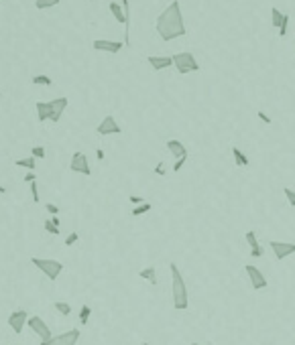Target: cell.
Listing matches in <instances>:
<instances>
[{
    "instance_id": "6da1fadb",
    "label": "cell",
    "mask_w": 295,
    "mask_h": 345,
    "mask_svg": "<svg viewBox=\"0 0 295 345\" xmlns=\"http://www.w3.org/2000/svg\"><path fill=\"white\" fill-rule=\"evenodd\" d=\"M157 33H159V37H161L165 43L184 37V34L187 33L179 0H173V2L157 17Z\"/></svg>"
},
{
    "instance_id": "7a4b0ae2",
    "label": "cell",
    "mask_w": 295,
    "mask_h": 345,
    "mask_svg": "<svg viewBox=\"0 0 295 345\" xmlns=\"http://www.w3.org/2000/svg\"><path fill=\"white\" fill-rule=\"evenodd\" d=\"M67 106H70V100L67 98H55L51 102H37V106H35L37 108V120L57 124Z\"/></svg>"
},
{
    "instance_id": "3957f363",
    "label": "cell",
    "mask_w": 295,
    "mask_h": 345,
    "mask_svg": "<svg viewBox=\"0 0 295 345\" xmlns=\"http://www.w3.org/2000/svg\"><path fill=\"white\" fill-rule=\"evenodd\" d=\"M169 270H171V293H173V307L177 310H185L189 307V294H187V284L181 276L177 264L171 262L169 264Z\"/></svg>"
},
{
    "instance_id": "277c9868",
    "label": "cell",
    "mask_w": 295,
    "mask_h": 345,
    "mask_svg": "<svg viewBox=\"0 0 295 345\" xmlns=\"http://www.w3.org/2000/svg\"><path fill=\"white\" fill-rule=\"evenodd\" d=\"M31 264L37 270H41L45 274V278H49V280H57L59 274L63 272V262L53 260V258H37V256H33Z\"/></svg>"
},
{
    "instance_id": "5b68a950",
    "label": "cell",
    "mask_w": 295,
    "mask_h": 345,
    "mask_svg": "<svg viewBox=\"0 0 295 345\" xmlns=\"http://www.w3.org/2000/svg\"><path fill=\"white\" fill-rule=\"evenodd\" d=\"M173 65L175 69L181 73V75H187V73H194V71H200V63L196 59V55L194 53H189V51H181V53H175L173 57Z\"/></svg>"
},
{
    "instance_id": "8992f818",
    "label": "cell",
    "mask_w": 295,
    "mask_h": 345,
    "mask_svg": "<svg viewBox=\"0 0 295 345\" xmlns=\"http://www.w3.org/2000/svg\"><path fill=\"white\" fill-rule=\"evenodd\" d=\"M82 333L79 329H70L65 333H59V335H51L47 341H41L39 345H77Z\"/></svg>"
},
{
    "instance_id": "52a82bcc",
    "label": "cell",
    "mask_w": 295,
    "mask_h": 345,
    "mask_svg": "<svg viewBox=\"0 0 295 345\" xmlns=\"http://www.w3.org/2000/svg\"><path fill=\"white\" fill-rule=\"evenodd\" d=\"M27 327H31V331L35 333V335L41 339V341H47L53 333H51V327L45 323V319L39 317V315H29V321H27Z\"/></svg>"
},
{
    "instance_id": "ba28073f",
    "label": "cell",
    "mask_w": 295,
    "mask_h": 345,
    "mask_svg": "<svg viewBox=\"0 0 295 345\" xmlns=\"http://www.w3.org/2000/svg\"><path fill=\"white\" fill-rule=\"evenodd\" d=\"M70 171H72V172H77V175H86V177L92 175V167H90V160H88V156H86L82 151L74 153L72 163H70Z\"/></svg>"
},
{
    "instance_id": "9c48e42d",
    "label": "cell",
    "mask_w": 295,
    "mask_h": 345,
    "mask_svg": "<svg viewBox=\"0 0 295 345\" xmlns=\"http://www.w3.org/2000/svg\"><path fill=\"white\" fill-rule=\"evenodd\" d=\"M271 250H273V254L277 258V262H283L285 258H289L291 254H295V244L291 242H279V240H271L269 242Z\"/></svg>"
},
{
    "instance_id": "30bf717a",
    "label": "cell",
    "mask_w": 295,
    "mask_h": 345,
    "mask_svg": "<svg viewBox=\"0 0 295 345\" xmlns=\"http://www.w3.org/2000/svg\"><path fill=\"white\" fill-rule=\"evenodd\" d=\"M27 321H29V310H25V309L13 310V313L8 315V327L13 329L17 335H20L22 329L27 327Z\"/></svg>"
},
{
    "instance_id": "8fae6325",
    "label": "cell",
    "mask_w": 295,
    "mask_h": 345,
    "mask_svg": "<svg viewBox=\"0 0 295 345\" xmlns=\"http://www.w3.org/2000/svg\"><path fill=\"white\" fill-rule=\"evenodd\" d=\"M244 270H246V274H248V278H251V286L255 291H263V289H267V278H265V274L260 272L257 266H253V264H246L244 266Z\"/></svg>"
},
{
    "instance_id": "7c38bea8",
    "label": "cell",
    "mask_w": 295,
    "mask_h": 345,
    "mask_svg": "<svg viewBox=\"0 0 295 345\" xmlns=\"http://www.w3.org/2000/svg\"><path fill=\"white\" fill-rule=\"evenodd\" d=\"M96 132L100 136H108V134H120L122 128H120V124L116 122L114 116H104V120L96 126Z\"/></svg>"
},
{
    "instance_id": "4fadbf2b",
    "label": "cell",
    "mask_w": 295,
    "mask_h": 345,
    "mask_svg": "<svg viewBox=\"0 0 295 345\" xmlns=\"http://www.w3.org/2000/svg\"><path fill=\"white\" fill-rule=\"evenodd\" d=\"M92 47L96 49V51H104V53H118L122 47H124V43H120V41H108V39H96L94 43H92Z\"/></svg>"
},
{
    "instance_id": "5bb4252c",
    "label": "cell",
    "mask_w": 295,
    "mask_h": 345,
    "mask_svg": "<svg viewBox=\"0 0 295 345\" xmlns=\"http://www.w3.org/2000/svg\"><path fill=\"white\" fill-rule=\"evenodd\" d=\"M244 240H246V244L251 246V256H253V258H263L265 250H263V246L258 244V240H257V232H255V229H248V232L244 234Z\"/></svg>"
},
{
    "instance_id": "9a60e30c",
    "label": "cell",
    "mask_w": 295,
    "mask_h": 345,
    "mask_svg": "<svg viewBox=\"0 0 295 345\" xmlns=\"http://www.w3.org/2000/svg\"><path fill=\"white\" fill-rule=\"evenodd\" d=\"M147 61H149V65L155 69V71H161V69H167V67L173 65L171 57H165V55H151V57H147Z\"/></svg>"
},
{
    "instance_id": "2e32d148",
    "label": "cell",
    "mask_w": 295,
    "mask_h": 345,
    "mask_svg": "<svg viewBox=\"0 0 295 345\" xmlns=\"http://www.w3.org/2000/svg\"><path fill=\"white\" fill-rule=\"evenodd\" d=\"M167 148H169V153L175 156V160L187 156V148H185V144L181 142V140H167Z\"/></svg>"
},
{
    "instance_id": "e0dca14e",
    "label": "cell",
    "mask_w": 295,
    "mask_h": 345,
    "mask_svg": "<svg viewBox=\"0 0 295 345\" xmlns=\"http://www.w3.org/2000/svg\"><path fill=\"white\" fill-rule=\"evenodd\" d=\"M108 8H110L112 17H114V18L120 22V25H127V18H124V10H122L120 2H116V0H112V2L108 4Z\"/></svg>"
},
{
    "instance_id": "ac0fdd59",
    "label": "cell",
    "mask_w": 295,
    "mask_h": 345,
    "mask_svg": "<svg viewBox=\"0 0 295 345\" xmlns=\"http://www.w3.org/2000/svg\"><path fill=\"white\" fill-rule=\"evenodd\" d=\"M232 158H234V165H236V167H248V165H251L248 156H246L238 146H232Z\"/></svg>"
},
{
    "instance_id": "d6986e66",
    "label": "cell",
    "mask_w": 295,
    "mask_h": 345,
    "mask_svg": "<svg viewBox=\"0 0 295 345\" xmlns=\"http://www.w3.org/2000/svg\"><path fill=\"white\" fill-rule=\"evenodd\" d=\"M139 276H141L143 280L151 282V284H159V278H157V268H155V266H147V268H143V270L139 272Z\"/></svg>"
},
{
    "instance_id": "ffe728a7",
    "label": "cell",
    "mask_w": 295,
    "mask_h": 345,
    "mask_svg": "<svg viewBox=\"0 0 295 345\" xmlns=\"http://www.w3.org/2000/svg\"><path fill=\"white\" fill-rule=\"evenodd\" d=\"M15 165H17V167H22V169H27V171H35V169H37V158H33V156L17 158V160H15Z\"/></svg>"
},
{
    "instance_id": "44dd1931",
    "label": "cell",
    "mask_w": 295,
    "mask_h": 345,
    "mask_svg": "<svg viewBox=\"0 0 295 345\" xmlns=\"http://www.w3.org/2000/svg\"><path fill=\"white\" fill-rule=\"evenodd\" d=\"M90 317H92V307H90V305H82V309H79V325L86 327L90 323Z\"/></svg>"
},
{
    "instance_id": "7402d4cb",
    "label": "cell",
    "mask_w": 295,
    "mask_h": 345,
    "mask_svg": "<svg viewBox=\"0 0 295 345\" xmlns=\"http://www.w3.org/2000/svg\"><path fill=\"white\" fill-rule=\"evenodd\" d=\"M53 309L57 310V313H59L61 317H70V315H72V305H70V303H65V301L53 303Z\"/></svg>"
},
{
    "instance_id": "603a6c76",
    "label": "cell",
    "mask_w": 295,
    "mask_h": 345,
    "mask_svg": "<svg viewBox=\"0 0 295 345\" xmlns=\"http://www.w3.org/2000/svg\"><path fill=\"white\" fill-rule=\"evenodd\" d=\"M281 20H283V13L277 6H273V8H271V25H273L275 29H279L281 27Z\"/></svg>"
},
{
    "instance_id": "cb8c5ba5",
    "label": "cell",
    "mask_w": 295,
    "mask_h": 345,
    "mask_svg": "<svg viewBox=\"0 0 295 345\" xmlns=\"http://www.w3.org/2000/svg\"><path fill=\"white\" fill-rule=\"evenodd\" d=\"M31 82L35 84V86H45V87L53 86V79H51L49 75H33V77H31Z\"/></svg>"
},
{
    "instance_id": "d4e9b609",
    "label": "cell",
    "mask_w": 295,
    "mask_h": 345,
    "mask_svg": "<svg viewBox=\"0 0 295 345\" xmlns=\"http://www.w3.org/2000/svg\"><path fill=\"white\" fill-rule=\"evenodd\" d=\"M61 0H35V8L37 10H47V8H53L57 6Z\"/></svg>"
},
{
    "instance_id": "484cf974",
    "label": "cell",
    "mask_w": 295,
    "mask_h": 345,
    "mask_svg": "<svg viewBox=\"0 0 295 345\" xmlns=\"http://www.w3.org/2000/svg\"><path fill=\"white\" fill-rule=\"evenodd\" d=\"M153 209V205L149 203V201H145V203H141V205H134L132 207V215L134 217H139V215H143V213H147V211H151Z\"/></svg>"
},
{
    "instance_id": "4316f807",
    "label": "cell",
    "mask_w": 295,
    "mask_h": 345,
    "mask_svg": "<svg viewBox=\"0 0 295 345\" xmlns=\"http://www.w3.org/2000/svg\"><path fill=\"white\" fill-rule=\"evenodd\" d=\"M31 156H33V158H37V160L47 158V153H45V146H33V148H31Z\"/></svg>"
},
{
    "instance_id": "83f0119b",
    "label": "cell",
    "mask_w": 295,
    "mask_h": 345,
    "mask_svg": "<svg viewBox=\"0 0 295 345\" xmlns=\"http://www.w3.org/2000/svg\"><path fill=\"white\" fill-rule=\"evenodd\" d=\"M43 227H45V232H47V234L59 236V227H55V225L51 224V220H45V222H43Z\"/></svg>"
},
{
    "instance_id": "f1b7e54d",
    "label": "cell",
    "mask_w": 295,
    "mask_h": 345,
    "mask_svg": "<svg viewBox=\"0 0 295 345\" xmlns=\"http://www.w3.org/2000/svg\"><path fill=\"white\" fill-rule=\"evenodd\" d=\"M287 27H289V15H283L281 27H279V37H285V34H287Z\"/></svg>"
},
{
    "instance_id": "f546056e",
    "label": "cell",
    "mask_w": 295,
    "mask_h": 345,
    "mask_svg": "<svg viewBox=\"0 0 295 345\" xmlns=\"http://www.w3.org/2000/svg\"><path fill=\"white\" fill-rule=\"evenodd\" d=\"M29 187H31V195H33V203H39V189H37V181H33V183H29Z\"/></svg>"
},
{
    "instance_id": "4dcf8cb0",
    "label": "cell",
    "mask_w": 295,
    "mask_h": 345,
    "mask_svg": "<svg viewBox=\"0 0 295 345\" xmlns=\"http://www.w3.org/2000/svg\"><path fill=\"white\" fill-rule=\"evenodd\" d=\"M77 242H79V234H77V232H72L70 236L65 238V246H75Z\"/></svg>"
},
{
    "instance_id": "1f68e13d",
    "label": "cell",
    "mask_w": 295,
    "mask_h": 345,
    "mask_svg": "<svg viewBox=\"0 0 295 345\" xmlns=\"http://www.w3.org/2000/svg\"><path fill=\"white\" fill-rule=\"evenodd\" d=\"M283 193H285V197H287L289 205H291V207H295V191H293V189H289V187H285V189H283Z\"/></svg>"
},
{
    "instance_id": "d6a6232c",
    "label": "cell",
    "mask_w": 295,
    "mask_h": 345,
    "mask_svg": "<svg viewBox=\"0 0 295 345\" xmlns=\"http://www.w3.org/2000/svg\"><path fill=\"white\" fill-rule=\"evenodd\" d=\"M45 209H47V213H51L53 217L59 213V205H55V203H45Z\"/></svg>"
},
{
    "instance_id": "836d02e7",
    "label": "cell",
    "mask_w": 295,
    "mask_h": 345,
    "mask_svg": "<svg viewBox=\"0 0 295 345\" xmlns=\"http://www.w3.org/2000/svg\"><path fill=\"white\" fill-rule=\"evenodd\" d=\"M185 160H187V156H184V158H177V160H175V165H173V172H179V171H181V167L185 165Z\"/></svg>"
},
{
    "instance_id": "e575fe53",
    "label": "cell",
    "mask_w": 295,
    "mask_h": 345,
    "mask_svg": "<svg viewBox=\"0 0 295 345\" xmlns=\"http://www.w3.org/2000/svg\"><path fill=\"white\" fill-rule=\"evenodd\" d=\"M22 181H27V183H33V181H37V171H29L27 175H25V179Z\"/></svg>"
},
{
    "instance_id": "d590c367",
    "label": "cell",
    "mask_w": 295,
    "mask_h": 345,
    "mask_svg": "<svg viewBox=\"0 0 295 345\" xmlns=\"http://www.w3.org/2000/svg\"><path fill=\"white\" fill-rule=\"evenodd\" d=\"M129 201H130L132 205H141V203H145V199H143V197H139V195H130Z\"/></svg>"
},
{
    "instance_id": "8d00e7d4",
    "label": "cell",
    "mask_w": 295,
    "mask_h": 345,
    "mask_svg": "<svg viewBox=\"0 0 295 345\" xmlns=\"http://www.w3.org/2000/svg\"><path fill=\"white\" fill-rule=\"evenodd\" d=\"M155 172H157V175H165V167H163V163H159V165L155 167Z\"/></svg>"
},
{
    "instance_id": "74e56055",
    "label": "cell",
    "mask_w": 295,
    "mask_h": 345,
    "mask_svg": "<svg viewBox=\"0 0 295 345\" xmlns=\"http://www.w3.org/2000/svg\"><path fill=\"white\" fill-rule=\"evenodd\" d=\"M258 118H260V120H263L265 124H271V118L267 116V114H265V112H258Z\"/></svg>"
},
{
    "instance_id": "f35d334b",
    "label": "cell",
    "mask_w": 295,
    "mask_h": 345,
    "mask_svg": "<svg viewBox=\"0 0 295 345\" xmlns=\"http://www.w3.org/2000/svg\"><path fill=\"white\" fill-rule=\"evenodd\" d=\"M49 220H51V224H53L55 227H59V225H61V220H59V215H55V217H49Z\"/></svg>"
},
{
    "instance_id": "ab89813d",
    "label": "cell",
    "mask_w": 295,
    "mask_h": 345,
    "mask_svg": "<svg viewBox=\"0 0 295 345\" xmlns=\"http://www.w3.org/2000/svg\"><path fill=\"white\" fill-rule=\"evenodd\" d=\"M96 158H98V160H104V158H106V153L102 151V148H98V151H96Z\"/></svg>"
},
{
    "instance_id": "60d3db41",
    "label": "cell",
    "mask_w": 295,
    "mask_h": 345,
    "mask_svg": "<svg viewBox=\"0 0 295 345\" xmlns=\"http://www.w3.org/2000/svg\"><path fill=\"white\" fill-rule=\"evenodd\" d=\"M0 193H6V187H2V185H0Z\"/></svg>"
},
{
    "instance_id": "b9f144b4",
    "label": "cell",
    "mask_w": 295,
    "mask_h": 345,
    "mask_svg": "<svg viewBox=\"0 0 295 345\" xmlns=\"http://www.w3.org/2000/svg\"><path fill=\"white\" fill-rule=\"evenodd\" d=\"M191 345H202V343H191Z\"/></svg>"
},
{
    "instance_id": "7bdbcfd3",
    "label": "cell",
    "mask_w": 295,
    "mask_h": 345,
    "mask_svg": "<svg viewBox=\"0 0 295 345\" xmlns=\"http://www.w3.org/2000/svg\"><path fill=\"white\" fill-rule=\"evenodd\" d=\"M143 345H149V343H143Z\"/></svg>"
},
{
    "instance_id": "ee69618b",
    "label": "cell",
    "mask_w": 295,
    "mask_h": 345,
    "mask_svg": "<svg viewBox=\"0 0 295 345\" xmlns=\"http://www.w3.org/2000/svg\"><path fill=\"white\" fill-rule=\"evenodd\" d=\"M6 345H10V343H6Z\"/></svg>"
},
{
    "instance_id": "f6af8a7d",
    "label": "cell",
    "mask_w": 295,
    "mask_h": 345,
    "mask_svg": "<svg viewBox=\"0 0 295 345\" xmlns=\"http://www.w3.org/2000/svg\"><path fill=\"white\" fill-rule=\"evenodd\" d=\"M0 2H2V0H0Z\"/></svg>"
}]
</instances>
